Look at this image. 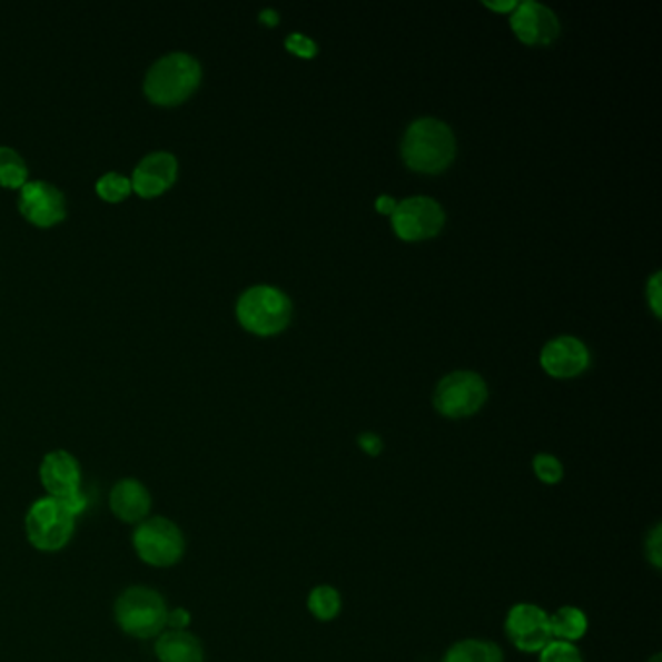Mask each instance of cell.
Returning <instances> with one entry per match:
<instances>
[{"label":"cell","mask_w":662,"mask_h":662,"mask_svg":"<svg viewBox=\"0 0 662 662\" xmlns=\"http://www.w3.org/2000/svg\"><path fill=\"white\" fill-rule=\"evenodd\" d=\"M455 152L453 130L437 119H418L404 135V164L419 174H442L455 160Z\"/></svg>","instance_id":"cell-1"},{"label":"cell","mask_w":662,"mask_h":662,"mask_svg":"<svg viewBox=\"0 0 662 662\" xmlns=\"http://www.w3.org/2000/svg\"><path fill=\"white\" fill-rule=\"evenodd\" d=\"M115 622L135 640H152L168 628L166 599L150 586L125 589L115 601Z\"/></svg>","instance_id":"cell-2"},{"label":"cell","mask_w":662,"mask_h":662,"mask_svg":"<svg viewBox=\"0 0 662 662\" xmlns=\"http://www.w3.org/2000/svg\"><path fill=\"white\" fill-rule=\"evenodd\" d=\"M77 528V515L55 497H41L26 513V536L33 549L46 554L61 552L69 546Z\"/></svg>","instance_id":"cell-3"},{"label":"cell","mask_w":662,"mask_h":662,"mask_svg":"<svg viewBox=\"0 0 662 662\" xmlns=\"http://www.w3.org/2000/svg\"><path fill=\"white\" fill-rule=\"evenodd\" d=\"M200 82V65L187 53H171L154 62L146 77L145 92L154 103L176 106L189 98Z\"/></svg>","instance_id":"cell-4"},{"label":"cell","mask_w":662,"mask_h":662,"mask_svg":"<svg viewBox=\"0 0 662 662\" xmlns=\"http://www.w3.org/2000/svg\"><path fill=\"white\" fill-rule=\"evenodd\" d=\"M132 549L145 564L174 567L184 560L187 544L181 528L171 518L148 517L135 528Z\"/></svg>","instance_id":"cell-5"},{"label":"cell","mask_w":662,"mask_h":662,"mask_svg":"<svg viewBox=\"0 0 662 662\" xmlns=\"http://www.w3.org/2000/svg\"><path fill=\"white\" fill-rule=\"evenodd\" d=\"M237 317L251 333L276 335L288 327L292 304L280 289L273 286H255L239 297Z\"/></svg>","instance_id":"cell-6"},{"label":"cell","mask_w":662,"mask_h":662,"mask_svg":"<svg viewBox=\"0 0 662 662\" xmlns=\"http://www.w3.org/2000/svg\"><path fill=\"white\" fill-rule=\"evenodd\" d=\"M487 387L474 372H455L439 381L434 406L445 418H468L486 404Z\"/></svg>","instance_id":"cell-7"},{"label":"cell","mask_w":662,"mask_h":662,"mask_svg":"<svg viewBox=\"0 0 662 662\" xmlns=\"http://www.w3.org/2000/svg\"><path fill=\"white\" fill-rule=\"evenodd\" d=\"M505 635L513 648L523 653H541L554 641L550 614L533 602H518L505 616Z\"/></svg>","instance_id":"cell-8"},{"label":"cell","mask_w":662,"mask_h":662,"mask_svg":"<svg viewBox=\"0 0 662 662\" xmlns=\"http://www.w3.org/2000/svg\"><path fill=\"white\" fill-rule=\"evenodd\" d=\"M445 214L429 197L406 198L393 213V228L404 241H422L442 231Z\"/></svg>","instance_id":"cell-9"},{"label":"cell","mask_w":662,"mask_h":662,"mask_svg":"<svg viewBox=\"0 0 662 662\" xmlns=\"http://www.w3.org/2000/svg\"><path fill=\"white\" fill-rule=\"evenodd\" d=\"M39 480L49 497L67 502L70 497L80 494L82 468L77 457L70 455L69 451H51L39 465Z\"/></svg>","instance_id":"cell-10"},{"label":"cell","mask_w":662,"mask_h":662,"mask_svg":"<svg viewBox=\"0 0 662 662\" xmlns=\"http://www.w3.org/2000/svg\"><path fill=\"white\" fill-rule=\"evenodd\" d=\"M511 28L526 46H550L560 36L556 14L539 2H523L511 14Z\"/></svg>","instance_id":"cell-11"},{"label":"cell","mask_w":662,"mask_h":662,"mask_svg":"<svg viewBox=\"0 0 662 662\" xmlns=\"http://www.w3.org/2000/svg\"><path fill=\"white\" fill-rule=\"evenodd\" d=\"M18 206H20L23 216L38 226H53L67 214L61 190L46 181L23 184L20 187Z\"/></svg>","instance_id":"cell-12"},{"label":"cell","mask_w":662,"mask_h":662,"mask_svg":"<svg viewBox=\"0 0 662 662\" xmlns=\"http://www.w3.org/2000/svg\"><path fill=\"white\" fill-rule=\"evenodd\" d=\"M541 364L552 377L567 379V377H577L579 374H583L591 364V356H589L585 344L577 338L560 336L544 346Z\"/></svg>","instance_id":"cell-13"},{"label":"cell","mask_w":662,"mask_h":662,"mask_svg":"<svg viewBox=\"0 0 662 662\" xmlns=\"http://www.w3.org/2000/svg\"><path fill=\"white\" fill-rule=\"evenodd\" d=\"M109 510L121 523L138 525L150 515L152 495L140 480L122 478L109 494Z\"/></svg>","instance_id":"cell-14"},{"label":"cell","mask_w":662,"mask_h":662,"mask_svg":"<svg viewBox=\"0 0 662 662\" xmlns=\"http://www.w3.org/2000/svg\"><path fill=\"white\" fill-rule=\"evenodd\" d=\"M176 156L168 152H154L138 164L130 185L140 197L150 198L168 189L169 185L176 181Z\"/></svg>","instance_id":"cell-15"},{"label":"cell","mask_w":662,"mask_h":662,"mask_svg":"<svg viewBox=\"0 0 662 662\" xmlns=\"http://www.w3.org/2000/svg\"><path fill=\"white\" fill-rule=\"evenodd\" d=\"M154 651L160 662H205L202 643L187 630L161 632Z\"/></svg>","instance_id":"cell-16"},{"label":"cell","mask_w":662,"mask_h":662,"mask_svg":"<svg viewBox=\"0 0 662 662\" xmlns=\"http://www.w3.org/2000/svg\"><path fill=\"white\" fill-rule=\"evenodd\" d=\"M550 625H552L554 640L577 643L589 632V617H586L585 610L567 604V606L557 609L554 614H550Z\"/></svg>","instance_id":"cell-17"},{"label":"cell","mask_w":662,"mask_h":662,"mask_svg":"<svg viewBox=\"0 0 662 662\" xmlns=\"http://www.w3.org/2000/svg\"><path fill=\"white\" fill-rule=\"evenodd\" d=\"M442 662H503V651L487 640H461L453 643Z\"/></svg>","instance_id":"cell-18"},{"label":"cell","mask_w":662,"mask_h":662,"mask_svg":"<svg viewBox=\"0 0 662 662\" xmlns=\"http://www.w3.org/2000/svg\"><path fill=\"white\" fill-rule=\"evenodd\" d=\"M307 609L313 617L320 622H330L335 620L340 610H343V596L340 591L330 585H317L307 596Z\"/></svg>","instance_id":"cell-19"},{"label":"cell","mask_w":662,"mask_h":662,"mask_svg":"<svg viewBox=\"0 0 662 662\" xmlns=\"http://www.w3.org/2000/svg\"><path fill=\"white\" fill-rule=\"evenodd\" d=\"M28 177V168L23 164L22 156L8 148L0 146V185L2 187H22Z\"/></svg>","instance_id":"cell-20"},{"label":"cell","mask_w":662,"mask_h":662,"mask_svg":"<svg viewBox=\"0 0 662 662\" xmlns=\"http://www.w3.org/2000/svg\"><path fill=\"white\" fill-rule=\"evenodd\" d=\"M533 473L546 486H556L564 480V465L550 453H539L533 458Z\"/></svg>","instance_id":"cell-21"},{"label":"cell","mask_w":662,"mask_h":662,"mask_svg":"<svg viewBox=\"0 0 662 662\" xmlns=\"http://www.w3.org/2000/svg\"><path fill=\"white\" fill-rule=\"evenodd\" d=\"M539 655H541L539 662H585L581 649L567 641H550Z\"/></svg>","instance_id":"cell-22"},{"label":"cell","mask_w":662,"mask_h":662,"mask_svg":"<svg viewBox=\"0 0 662 662\" xmlns=\"http://www.w3.org/2000/svg\"><path fill=\"white\" fill-rule=\"evenodd\" d=\"M96 189H98L99 197L117 202L129 195L132 185L127 177L119 176V174H107L99 179Z\"/></svg>","instance_id":"cell-23"},{"label":"cell","mask_w":662,"mask_h":662,"mask_svg":"<svg viewBox=\"0 0 662 662\" xmlns=\"http://www.w3.org/2000/svg\"><path fill=\"white\" fill-rule=\"evenodd\" d=\"M645 556H648L649 564L653 565L655 570H661L662 565V526L661 523H655L653 528L649 531L648 539H645Z\"/></svg>","instance_id":"cell-24"},{"label":"cell","mask_w":662,"mask_h":662,"mask_svg":"<svg viewBox=\"0 0 662 662\" xmlns=\"http://www.w3.org/2000/svg\"><path fill=\"white\" fill-rule=\"evenodd\" d=\"M286 49L292 51V53H296L297 57H304V59H312V57L317 55V46H315V41L305 38L302 33H292V36L286 39Z\"/></svg>","instance_id":"cell-25"},{"label":"cell","mask_w":662,"mask_h":662,"mask_svg":"<svg viewBox=\"0 0 662 662\" xmlns=\"http://www.w3.org/2000/svg\"><path fill=\"white\" fill-rule=\"evenodd\" d=\"M661 273H655V275L651 276V280L648 284V297L649 304L653 307V312H655L656 317H661L662 315V286H661Z\"/></svg>","instance_id":"cell-26"},{"label":"cell","mask_w":662,"mask_h":662,"mask_svg":"<svg viewBox=\"0 0 662 662\" xmlns=\"http://www.w3.org/2000/svg\"><path fill=\"white\" fill-rule=\"evenodd\" d=\"M359 449L367 453L369 457H377L381 451H383V439L379 435L375 434H362L358 437Z\"/></svg>","instance_id":"cell-27"},{"label":"cell","mask_w":662,"mask_h":662,"mask_svg":"<svg viewBox=\"0 0 662 662\" xmlns=\"http://www.w3.org/2000/svg\"><path fill=\"white\" fill-rule=\"evenodd\" d=\"M190 624V614L184 609L169 610L168 628L169 630H187Z\"/></svg>","instance_id":"cell-28"},{"label":"cell","mask_w":662,"mask_h":662,"mask_svg":"<svg viewBox=\"0 0 662 662\" xmlns=\"http://www.w3.org/2000/svg\"><path fill=\"white\" fill-rule=\"evenodd\" d=\"M487 8H492L495 12H511V10H515L518 7V2L515 0H503V2H484Z\"/></svg>","instance_id":"cell-29"},{"label":"cell","mask_w":662,"mask_h":662,"mask_svg":"<svg viewBox=\"0 0 662 662\" xmlns=\"http://www.w3.org/2000/svg\"><path fill=\"white\" fill-rule=\"evenodd\" d=\"M396 205H398V202H396L395 198H377V210H379L381 214H391V216H393V213H395Z\"/></svg>","instance_id":"cell-30"},{"label":"cell","mask_w":662,"mask_h":662,"mask_svg":"<svg viewBox=\"0 0 662 662\" xmlns=\"http://www.w3.org/2000/svg\"><path fill=\"white\" fill-rule=\"evenodd\" d=\"M260 20L268 23V26H276V23H278V12H276V10H265V12L260 14Z\"/></svg>","instance_id":"cell-31"},{"label":"cell","mask_w":662,"mask_h":662,"mask_svg":"<svg viewBox=\"0 0 662 662\" xmlns=\"http://www.w3.org/2000/svg\"><path fill=\"white\" fill-rule=\"evenodd\" d=\"M648 662H662L661 653H656V655L651 656Z\"/></svg>","instance_id":"cell-32"}]
</instances>
